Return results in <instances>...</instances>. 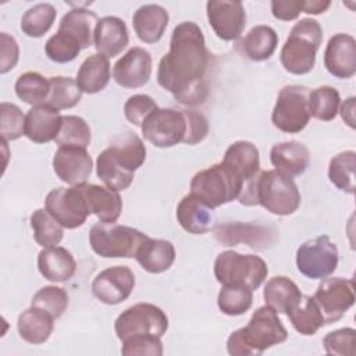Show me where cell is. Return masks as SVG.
<instances>
[{"label": "cell", "mask_w": 356, "mask_h": 356, "mask_svg": "<svg viewBox=\"0 0 356 356\" xmlns=\"http://www.w3.org/2000/svg\"><path fill=\"white\" fill-rule=\"evenodd\" d=\"M278 44L277 32L268 25L253 26L241 40L239 49L243 56L252 61L268 60Z\"/></svg>", "instance_id": "obj_33"}, {"label": "cell", "mask_w": 356, "mask_h": 356, "mask_svg": "<svg viewBox=\"0 0 356 356\" xmlns=\"http://www.w3.org/2000/svg\"><path fill=\"white\" fill-rule=\"evenodd\" d=\"M31 305L46 310L54 317V320H57L67 310L70 305V296L64 288L56 286V285H47L40 288L33 295Z\"/></svg>", "instance_id": "obj_45"}, {"label": "cell", "mask_w": 356, "mask_h": 356, "mask_svg": "<svg viewBox=\"0 0 356 356\" xmlns=\"http://www.w3.org/2000/svg\"><path fill=\"white\" fill-rule=\"evenodd\" d=\"M271 13L277 19L281 21H293L303 13L302 0H273Z\"/></svg>", "instance_id": "obj_53"}, {"label": "cell", "mask_w": 356, "mask_h": 356, "mask_svg": "<svg viewBox=\"0 0 356 356\" xmlns=\"http://www.w3.org/2000/svg\"><path fill=\"white\" fill-rule=\"evenodd\" d=\"M110 78L111 72L108 58L100 53H95L83 60L75 81L83 93L95 95L106 89Z\"/></svg>", "instance_id": "obj_30"}, {"label": "cell", "mask_w": 356, "mask_h": 356, "mask_svg": "<svg viewBox=\"0 0 356 356\" xmlns=\"http://www.w3.org/2000/svg\"><path fill=\"white\" fill-rule=\"evenodd\" d=\"M222 163L232 168L246 184L260 171L259 149L252 142L236 140L225 150Z\"/></svg>", "instance_id": "obj_31"}, {"label": "cell", "mask_w": 356, "mask_h": 356, "mask_svg": "<svg viewBox=\"0 0 356 356\" xmlns=\"http://www.w3.org/2000/svg\"><path fill=\"white\" fill-rule=\"evenodd\" d=\"M128 43V28L121 18L107 15L97 21L95 31V47L97 53L113 58L122 53Z\"/></svg>", "instance_id": "obj_23"}, {"label": "cell", "mask_w": 356, "mask_h": 356, "mask_svg": "<svg viewBox=\"0 0 356 356\" xmlns=\"http://www.w3.org/2000/svg\"><path fill=\"white\" fill-rule=\"evenodd\" d=\"M63 115L47 104L33 106L25 117V136L35 143H47L57 138Z\"/></svg>", "instance_id": "obj_21"}, {"label": "cell", "mask_w": 356, "mask_h": 356, "mask_svg": "<svg viewBox=\"0 0 356 356\" xmlns=\"http://www.w3.org/2000/svg\"><path fill=\"white\" fill-rule=\"evenodd\" d=\"M211 54L200 26L192 21L179 22L171 35L170 50L157 68L159 85L185 106H199L209 96L207 74Z\"/></svg>", "instance_id": "obj_1"}, {"label": "cell", "mask_w": 356, "mask_h": 356, "mask_svg": "<svg viewBox=\"0 0 356 356\" xmlns=\"http://www.w3.org/2000/svg\"><path fill=\"white\" fill-rule=\"evenodd\" d=\"M356 153L345 150L335 154L328 164V178L331 184L345 193H355Z\"/></svg>", "instance_id": "obj_38"}, {"label": "cell", "mask_w": 356, "mask_h": 356, "mask_svg": "<svg viewBox=\"0 0 356 356\" xmlns=\"http://www.w3.org/2000/svg\"><path fill=\"white\" fill-rule=\"evenodd\" d=\"M323 42V28L313 18L298 21L286 38L280 60L284 70L293 75L309 74L316 64V56Z\"/></svg>", "instance_id": "obj_4"}, {"label": "cell", "mask_w": 356, "mask_h": 356, "mask_svg": "<svg viewBox=\"0 0 356 356\" xmlns=\"http://www.w3.org/2000/svg\"><path fill=\"white\" fill-rule=\"evenodd\" d=\"M157 103L154 102L153 97H150L149 95H143V93H138L131 96L125 104H124V115L125 118L135 127H142V124L145 122V120L153 113L156 111Z\"/></svg>", "instance_id": "obj_50"}, {"label": "cell", "mask_w": 356, "mask_h": 356, "mask_svg": "<svg viewBox=\"0 0 356 356\" xmlns=\"http://www.w3.org/2000/svg\"><path fill=\"white\" fill-rule=\"evenodd\" d=\"M57 11L50 3H38L29 7L21 18V31L29 38L43 36L54 24Z\"/></svg>", "instance_id": "obj_40"}, {"label": "cell", "mask_w": 356, "mask_h": 356, "mask_svg": "<svg viewBox=\"0 0 356 356\" xmlns=\"http://www.w3.org/2000/svg\"><path fill=\"white\" fill-rule=\"evenodd\" d=\"M309 88L302 85H286L278 96L271 113L275 128L285 134H298L310 121Z\"/></svg>", "instance_id": "obj_8"}, {"label": "cell", "mask_w": 356, "mask_h": 356, "mask_svg": "<svg viewBox=\"0 0 356 356\" xmlns=\"http://www.w3.org/2000/svg\"><path fill=\"white\" fill-rule=\"evenodd\" d=\"M302 296L299 286L285 275H275L270 278L263 291V298L267 306L274 309L278 314L286 310Z\"/></svg>", "instance_id": "obj_35"}, {"label": "cell", "mask_w": 356, "mask_h": 356, "mask_svg": "<svg viewBox=\"0 0 356 356\" xmlns=\"http://www.w3.org/2000/svg\"><path fill=\"white\" fill-rule=\"evenodd\" d=\"M50 93L44 104L57 110H67L75 107L82 99V90L76 81L70 76H51Z\"/></svg>", "instance_id": "obj_42"}, {"label": "cell", "mask_w": 356, "mask_h": 356, "mask_svg": "<svg viewBox=\"0 0 356 356\" xmlns=\"http://www.w3.org/2000/svg\"><path fill=\"white\" fill-rule=\"evenodd\" d=\"M175 246L167 239L147 238L139 248L135 259L139 266L150 273L160 274L167 271L175 261Z\"/></svg>", "instance_id": "obj_28"}, {"label": "cell", "mask_w": 356, "mask_h": 356, "mask_svg": "<svg viewBox=\"0 0 356 356\" xmlns=\"http://www.w3.org/2000/svg\"><path fill=\"white\" fill-rule=\"evenodd\" d=\"M253 303V289L241 285H222L217 306L227 316H241L246 313Z\"/></svg>", "instance_id": "obj_43"}, {"label": "cell", "mask_w": 356, "mask_h": 356, "mask_svg": "<svg viewBox=\"0 0 356 356\" xmlns=\"http://www.w3.org/2000/svg\"><path fill=\"white\" fill-rule=\"evenodd\" d=\"M216 238L225 246L245 243L254 250H266L275 243L277 232L273 228L263 225L228 222L217 227Z\"/></svg>", "instance_id": "obj_18"}, {"label": "cell", "mask_w": 356, "mask_h": 356, "mask_svg": "<svg viewBox=\"0 0 356 356\" xmlns=\"http://www.w3.org/2000/svg\"><path fill=\"white\" fill-rule=\"evenodd\" d=\"M90 214L100 222H115L122 211V200L118 191L96 184H81Z\"/></svg>", "instance_id": "obj_22"}, {"label": "cell", "mask_w": 356, "mask_h": 356, "mask_svg": "<svg viewBox=\"0 0 356 356\" xmlns=\"http://www.w3.org/2000/svg\"><path fill=\"white\" fill-rule=\"evenodd\" d=\"M153 70L152 54L139 46L129 49L113 67V79L125 89H138L145 86Z\"/></svg>", "instance_id": "obj_16"}, {"label": "cell", "mask_w": 356, "mask_h": 356, "mask_svg": "<svg viewBox=\"0 0 356 356\" xmlns=\"http://www.w3.org/2000/svg\"><path fill=\"white\" fill-rule=\"evenodd\" d=\"M214 277L221 285H241L257 289L268 274L267 263L256 254L224 250L214 260Z\"/></svg>", "instance_id": "obj_7"}, {"label": "cell", "mask_w": 356, "mask_h": 356, "mask_svg": "<svg viewBox=\"0 0 356 356\" xmlns=\"http://www.w3.org/2000/svg\"><path fill=\"white\" fill-rule=\"evenodd\" d=\"M243 206H263L275 216H291L300 206V192L293 178L277 170L259 171L249 179L238 197Z\"/></svg>", "instance_id": "obj_2"}, {"label": "cell", "mask_w": 356, "mask_h": 356, "mask_svg": "<svg viewBox=\"0 0 356 356\" xmlns=\"http://www.w3.org/2000/svg\"><path fill=\"white\" fill-rule=\"evenodd\" d=\"M245 181L227 164L217 163L199 172L191 181V193L216 209L239 197Z\"/></svg>", "instance_id": "obj_5"}, {"label": "cell", "mask_w": 356, "mask_h": 356, "mask_svg": "<svg viewBox=\"0 0 356 356\" xmlns=\"http://www.w3.org/2000/svg\"><path fill=\"white\" fill-rule=\"evenodd\" d=\"M44 209L67 229H75L90 216L81 185L54 188L44 199Z\"/></svg>", "instance_id": "obj_12"}, {"label": "cell", "mask_w": 356, "mask_h": 356, "mask_svg": "<svg viewBox=\"0 0 356 356\" xmlns=\"http://www.w3.org/2000/svg\"><path fill=\"white\" fill-rule=\"evenodd\" d=\"M92 139V132L88 122L78 115H63L61 127L54 139L58 146L88 147Z\"/></svg>", "instance_id": "obj_44"}, {"label": "cell", "mask_w": 356, "mask_h": 356, "mask_svg": "<svg viewBox=\"0 0 356 356\" xmlns=\"http://www.w3.org/2000/svg\"><path fill=\"white\" fill-rule=\"evenodd\" d=\"M97 15L86 8H72L65 13L60 21L58 31L76 42L81 49H88L95 44V31Z\"/></svg>", "instance_id": "obj_27"}, {"label": "cell", "mask_w": 356, "mask_h": 356, "mask_svg": "<svg viewBox=\"0 0 356 356\" xmlns=\"http://www.w3.org/2000/svg\"><path fill=\"white\" fill-rule=\"evenodd\" d=\"M324 67L339 79H349L356 74V40L348 33H335L324 50Z\"/></svg>", "instance_id": "obj_19"}, {"label": "cell", "mask_w": 356, "mask_h": 356, "mask_svg": "<svg viewBox=\"0 0 356 356\" xmlns=\"http://www.w3.org/2000/svg\"><path fill=\"white\" fill-rule=\"evenodd\" d=\"M39 273L51 282H65L76 271V261L70 250L63 246L43 248L38 254Z\"/></svg>", "instance_id": "obj_26"}, {"label": "cell", "mask_w": 356, "mask_h": 356, "mask_svg": "<svg viewBox=\"0 0 356 356\" xmlns=\"http://www.w3.org/2000/svg\"><path fill=\"white\" fill-rule=\"evenodd\" d=\"M355 341H356V330L350 327H345V328H339L328 332L323 339V345L328 355L353 356Z\"/></svg>", "instance_id": "obj_48"}, {"label": "cell", "mask_w": 356, "mask_h": 356, "mask_svg": "<svg viewBox=\"0 0 356 356\" xmlns=\"http://www.w3.org/2000/svg\"><path fill=\"white\" fill-rule=\"evenodd\" d=\"M168 21V11L160 4H143L132 15L136 36L149 44L157 43L163 38Z\"/></svg>", "instance_id": "obj_25"}, {"label": "cell", "mask_w": 356, "mask_h": 356, "mask_svg": "<svg viewBox=\"0 0 356 356\" xmlns=\"http://www.w3.org/2000/svg\"><path fill=\"white\" fill-rule=\"evenodd\" d=\"M93 161L85 147L58 146L53 156V170L65 184L74 186L85 184L92 174Z\"/></svg>", "instance_id": "obj_17"}, {"label": "cell", "mask_w": 356, "mask_h": 356, "mask_svg": "<svg viewBox=\"0 0 356 356\" xmlns=\"http://www.w3.org/2000/svg\"><path fill=\"white\" fill-rule=\"evenodd\" d=\"M108 149L117 163L132 174H135L146 160V146L143 140L132 132H125L115 138Z\"/></svg>", "instance_id": "obj_34"}, {"label": "cell", "mask_w": 356, "mask_h": 356, "mask_svg": "<svg viewBox=\"0 0 356 356\" xmlns=\"http://www.w3.org/2000/svg\"><path fill=\"white\" fill-rule=\"evenodd\" d=\"M288 331L270 306L257 307L248 325L234 331L227 339V352L232 356H259L268 348L285 342Z\"/></svg>", "instance_id": "obj_3"}, {"label": "cell", "mask_w": 356, "mask_h": 356, "mask_svg": "<svg viewBox=\"0 0 356 356\" xmlns=\"http://www.w3.org/2000/svg\"><path fill=\"white\" fill-rule=\"evenodd\" d=\"M143 138L156 147H172L186 136L185 110L157 108L140 127Z\"/></svg>", "instance_id": "obj_11"}, {"label": "cell", "mask_w": 356, "mask_h": 356, "mask_svg": "<svg viewBox=\"0 0 356 356\" xmlns=\"http://www.w3.org/2000/svg\"><path fill=\"white\" fill-rule=\"evenodd\" d=\"M355 103L356 99L353 96L348 97L341 106H339V111L342 120L353 129L355 128Z\"/></svg>", "instance_id": "obj_54"}, {"label": "cell", "mask_w": 356, "mask_h": 356, "mask_svg": "<svg viewBox=\"0 0 356 356\" xmlns=\"http://www.w3.org/2000/svg\"><path fill=\"white\" fill-rule=\"evenodd\" d=\"M135 288V274L127 266H111L100 271L92 281V293L104 305H120Z\"/></svg>", "instance_id": "obj_14"}, {"label": "cell", "mask_w": 356, "mask_h": 356, "mask_svg": "<svg viewBox=\"0 0 356 356\" xmlns=\"http://www.w3.org/2000/svg\"><path fill=\"white\" fill-rule=\"evenodd\" d=\"M206 13L211 29L221 40H236L246 26V11L241 1L210 0Z\"/></svg>", "instance_id": "obj_15"}, {"label": "cell", "mask_w": 356, "mask_h": 356, "mask_svg": "<svg viewBox=\"0 0 356 356\" xmlns=\"http://www.w3.org/2000/svg\"><path fill=\"white\" fill-rule=\"evenodd\" d=\"M313 299L321 310L325 325L337 323L355 305V284L342 277L323 278Z\"/></svg>", "instance_id": "obj_13"}, {"label": "cell", "mask_w": 356, "mask_h": 356, "mask_svg": "<svg viewBox=\"0 0 356 356\" xmlns=\"http://www.w3.org/2000/svg\"><path fill=\"white\" fill-rule=\"evenodd\" d=\"M292 327L302 335H314L325 325L321 310L313 296L303 295L285 313Z\"/></svg>", "instance_id": "obj_32"}, {"label": "cell", "mask_w": 356, "mask_h": 356, "mask_svg": "<svg viewBox=\"0 0 356 356\" xmlns=\"http://www.w3.org/2000/svg\"><path fill=\"white\" fill-rule=\"evenodd\" d=\"M339 253L328 235H318L303 242L296 250V267L310 280L330 277L338 267Z\"/></svg>", "instance_id": "obj_10"}, {"label": "cell", "mask_w": 356, "mask_h": 356, "mask_svg": "<svg viewBox=\"0 0 356 356\" xmlns=\"http://www.w3.org/2000/svg\"><path fill=\"white\" fill-rule=\"evenodd\" d=\"M270 161L278 172L292 178L302 175L307 170L310 164V152L298 140L280 142L271 147Z\"/></svg>", "instance_id": "obj_24"}, {"label": "cell", "mask_w": 356, "mask_h": 356, "mask_svg": "<svg viewBox=\"0 0 356 356\" xmlns=\"http://www.w3.org/2000/svg\"><path fill=\"white\" fill-rule=\"evenodd\" d=\"M19 58V46L14 36L7 32L0 33V74L11 71Z\"/></svg>", "instance_id": "obj_52"}, {"label": "cell", "mask_w": 356, "mask_h": 356, "mask_svg": "<svg viewBox=\"0 0 356 356\" xmlns=\"http://www.w3.org/2000/svg\"><path fill=\"white\" fill-rule=\"evenodd\" d=\"M167 330V314L156 305L145 302L125 309L114 323V331L121 342L135 335H156L161 338Z\"/></svg>", "instance_id": "obj_9"}, {"label": "cell", "mask_w": 356, "mask_h": 356, "mask_svg": "<svg viewBox=\"0 0 356 356\" xmlns=\"http://www.w3.org/2000/svg\"><path fill=\"white\" fill-rule=\"evenodd\" d=\"M15 95L26 104H44L50 93V81L35 71L24 72L15 82Z\"/></svg>", "instance_id": "obj_39"}, {"label": "cell", "mask_w": 356, "mask_h": 356, "mask_svg": "<svg viewBox=\"0 0 356 356\" xmlns=\"http://www.w3.org/2000/svg\"><path fill=\"white\" fill-rule=\"evenodd\" d=\"M121 353L125 356H161L163 342L156 335H135L122 341Z\"/></svg>", "instance_id": "obj_49"}, {"label": "cell", "mask_w": 356, "mask_h": 356, "mask_svg": "<svg viewBox=\"0 0 356 356\" xmlns=\"http://www.w3.org/2000/svg\"><path fill=\"white\" fill-rule=\"evenodd\" d=\"M33 239L42 248L57 246L64 236V227L46 210L36 209L29 218Z\"/></svg>", "instance_id": "obj_37"}, {"label": "cell", "mask_w": 356, "mask_h": 356, "mask_svg": "<svg viewBox=\"0 0 356 356\" xmlns=\"http://www.w3.org/2000/svg\"><path fill=\"white\" fill-rule=\"evenodd\" d=\"M331 6V1H323V0H309V1H303V13L306 14H321L325 13Z\"/></svg>", "instance_id": "obj_55"}, {"label": "cell", "mask_w": 356, "mask_h": 356, "mask_svg": "<svg viewBox=\"0 0 356 356\" xmlns=\"http://www.w3.org/2000/svg\"><path fill=\"white\" fill-rule=\"evenodd\" d=\"M54 328V317L46 310L32 306L25 309L17 320L19 337L32 345L44 343Z\"/></svg>", "instance_id": "obj_29"}, {"label": "cell", "mask_w": 356, "mask_h": 356, "mask_svg": "<svg viewBox=\"0 0 356 356\" xmlns=\"http://www.w3.org/2000/svg\"><path fill=\"white\" fill-rule=\"evenodd\" d=\"M213 210L199 197L188 193L177 206V220L186 232L203 235L216 228V214Z\"/></svg>", "instance_id": "obj_20"}, {"label": "cell", "mask_w": 356, "mask_h": 356, "mask_svg": "<svg viewBox=\"0 0 356 356\" xmlns=\"http://www.w3.org/2000/svg\"><path fill=\"white\" fill-rule=\"evenodd\" d=\"M341 106L339 92L330 85L318 86L309 92L310 117L320 121H331L337 117Z\"/></svg>", "instance_id": "obj_41"}, {"label": "cell", "mask_w": 356, "mask_h": 356, "mask_svg": "<svg viewBox=\"0 0 356 356\" xmlns=\"http://www.w3.org/2000/svg\"><path fill=\"white\" fill-rule=\"evenodd\" d=\"M149 236L142 231L115 222H96L89 231L92 250L104 259L135 257Z\"/></svg>", "instance_id": "obj_6"}, {"label": "cell", "mask_w": 356, "mask_h": 356, "mask_svg": "<svg viewBox=\"0 0 356 356\" xmlns=\"http://www.w3.org/2000/svg\"><path fill=\"white\" fill-rule=\"evenodd\" d=\"M81 50L82 49L76 42H74L61 32L50 36L44 44V53L47 58L58 64L71 63L76 58Z\"/></svg>", "instance_id": "obj_47"}, {"label": "cell", "mask_w": 356, "mask_h": 356, "mask_svg": "<svg viewBox=\"0 0 356 356\" xmlns=\"http://www.w3.org/2000/svg\"><path fill=\"white\" fill-rule=\"evenodd\" d=\"M185 115H186V136L184 143L197 145L209 134L207 118L196 110H185Z\"/></svg>", "instance_id": "obj_51"}, {"label": "cell", "mask_w": 356, "mask_h": 356, "mask_svg": "<svg viewBox=\"0 0 356 356\" xmlns=\"http://www.w3.org/2000/svg\"><path fill=\"white\" fill-rule=\"evenodd\" d=\"M25 117L14 103L1 102L0 104V134L6 142L17 140L25 135Z\"/></svg>", "instance_id": "obj_46"}, {"label": "cell", "mask_w": 356, "mask_h": 356, "mask_svg": "<svg viewBox=\"0 0 356 356\" xmlns=\"http://www.w3.org/2000/svg\"><path fill=\"white\" fill-rule=\"evenodd\" d=\"M96 174L106 186L118 192L128 189L135 177V174L128 172L117 163L108 147H106L97 156Z\"/></svg>", "instance_id": "obj_36"}]
</instances>
